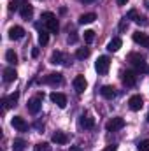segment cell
<instances>
[{
    "mask_svg": "<svg viewBox=\"0 0 149 151\" xmlns=\"http://www.w3.org/2000/svg\"><path fill=\"white\" fill-rule=\"evenodd\" d=\"M109 67H111L109 56H98V60H97V63H95V70H97L98 74L105 76L109 72Z\"/></svg>",
    "mask_w": 149,
    "mask_h": 151,
    "instance_id": "cell-1",
    "label": "cell"
},
{
    "mask_svg": "<svg viewBox=\"0 0 149 151\" xmlns=\"http://www.w3.org/2000/svg\"><path fill=\"white\" fill-rule=\"evenodd\" d=\"M128 60L133 63V67H135L139 72H149V67L146 65V62H144V58H142V56H139V55H130V56H128Z\"/></svg>",
    "mask_w": 149,
    "mask_h": 151,
    "instance_id": "cell-2",
    "label": "cell"
},
{
    "mask_svg": "<svg viewBox=\"0 0 149 151\" xmlns=\"http://www.w3.org/2000/svg\"><path fill=\"white\" fill-rule=\"evenodd\" d=\"M49 99H51V102L56 104L60 109H65V106H67V97H65L63 93H60V91H53V93L49 95Z\"/></svg>",
    "mask_w": 149,
    "mask_h": 151,
    "instance_id": "cell-3",
    "label": "cell"
},
{
    "mask_svg": "<svg viewBox=\"0 0 149 151\" xmlns=\"http://www.w3.org/2000/svg\"><path fill=\"white\" fill-rule=\"evenodd\" d=\"M40 107H42V95H37V97L28 100V111L32 114H37L40 111Z\"/></svg>",
    "mask_w": 149,
    "mask_h": 151,
    "instance_id": "cell-4",
    "label": "cell"
},
{
    "mask_svg": "<svg viewBox=\"0 0 149 151\" xmlns=\"http://www.w3.org/2000/svg\"><path fill=\"white\" fill-rule=\"evenodd\" d=\"M128 106H130L132 111H140L142 106H144V99L140 95H132L130 100H128Z\"/></svg>",
    "mask_w": 149,
    "mask_h": 151,
    "instance_id": "cell-5",
    "label": "cell"
},
{
    "mask_svg": "<svg viewBox=\"0 0 149 151\" xmlns=\"http://www.w3.org/2000/svg\"><path fill=\"white\" fill-rule=\"evenodd\" d=\"M123 127H125V119H123V118H112L111 121H107V125H105V128H107L109 132L121 130Z\"/></svg>",
    "mask_w": 149,
    "mask_h": 151,
    "instance_id": "cell-6",
    "label": "cell"
},
{
    "mask_svg": "<svg viewBox=\"0 0 149 151\" xmlns=\"http://www.w3.org/2000/svg\"><path fill=\"white\" fill-rule=\"evenodd\" d=\"M11 125H12L18 132H27V130H28V125H27V121H25L21 116H14V118L11 119Z\"/></svg>",
    "mask_w": 149,
    "mask_h": 151,
    "instance_id": "cell-7",
    "label": "cell"
},
{
    "mask_svg": "<svg viewBox=\"0 0 149 151\" xmlns=\"http://www.w3.org/2000/svg\"><path fill=\"white\" fill-rule=\"evenodd\" d=\"M49 62H51L53 65H62V63H67V62H69V58H67V55H63L62 51H54V53L51 55Z\"/></svg>",
    "mask_w": 149,
    "mask_h": 151,
    "instance_id": "cell-8",
    "label": "cell"
},
{
    "mask_svg": "<svg viewBox=\"0 0 149 151\" xmlns=\"http://www.w3.org/2000/svg\"><path fill=\"white\" fill-rule=\"evenodd\" d=\"M86 86H88V81H86V77L84 76H75L74 77V90L77 93H82L84 90H86Z\"/></svg>",
    "mask_w": 149,
    "mask_h": 151,
    "instance_id": "cell-9",
    "label": "cell"
},
{
    "mask_svg": "<svg viewBox=\"0 0 149 151\" xmlns=\"http://www.w3.org/2000/svg\"><path fill=\"white\" fill-rule=\"evenodd\" d=\"M25 37V28L23 27H11L9 28V39H12V40H18V39H23Z\"/></svg>",
    "mask_w": 149,
    "mask_h": 151,
    "instance_id": "cell-10",
    "label": "cell"
},
{
    "mask_svg": "<svg viewBox=\"0 0 149 151\" xmlns=\"http://www.w3.org/2000/svg\"><path fill=\"white\" fill-rule=\"evenodd\" d=\"M62 81H63V77L62 74H58V72H53V74H47L44 77V83L46 84H51V86H56V84H62Z\"/></svg>",
    "mask_w": 149,
    "mask_h": 151,
    "instance_id": "cell-11",
    "label": "cell"
},
{
    "mask_svg": "<svg viewBox=\"0 0 149 151\" xmlns=\"http://www.w3.org/2000/svg\"><path fill=\"white\" fill-rule=\"evenodd\" d=\"M79 125H81L84 130H91V128L95 127V119H93L90 114H82V116H81V121H79Z\"/></svg>",
    "mask_w": 149,
    "mask_h": 151,
    "instance_id": "cell-12",
    "label": "cell"
},
{
    "mask_svg": "<svg viewBox=\"0 0 149 151\" xmlns=\"http://www.w3.org/2000/svg\"><path fill=\"white\" fill-rule=\"evenodd\" d=\"M123 83H125L126 86H135V84H137V74H135L133 70H126V72L123 74Z\"/></svg>",
    "mask_w": 149,
    "mask_h": 151,
    "instance_id": "cell-13",
    "label": "cell"
},
{
    "mask_svg": "<svg viewBox=\"0 0 149 151\" xmlns=\"http://www.w3.org/2000/svg\"><path fill=\"white\" fill-rule=\"evenodd\" d=\"M18 99H19V93H18V91H14V93H11L9 97H5L2 102L5 104V109H9V107H14V106L18 104Z\"/></svg>",
    "mask_w": 149,
    "mask_h": 151,
    "instance_id": "cell-14",
    "label": "cell"
},
{
    "mask_svg": "<svg viewBox=\"0 0 149 151\" xmlns=\"http://www.w3.org/2000/svg\"><path fill=\"white\" fill-rule=\"evenodd\" d=\"M100 95L104 97V99H107V100H112L114 97H116V90L109 86V84H105V86H102L100 88Z\"/></svg>",
    "mask_w": 149,
    "mask_h": 151,
    "instance_id": "cell-15",
    "label": "cell"
},
{
    "mask_svg": "<svg viewBox=\"0 0 149 151\" xmlns=\"http://www.w3.org/2000/svg\"><path fill=\"white\" fill-rule=\"evenodd\" d=\"M19 14H21L23 19H30V18L34 16V7H32L30 4H23L21 9H19Z\"/></svg>",
    "mask_w": 149,
    "mask_h": 151,
    "instance_id": "cell-16",
    "label": "cell"
},
{
    "mask_svg": "<svg viewBox=\"0 0 149 151\" xmlns=\"http://www.w3.org/2000/svg\"><path fill=\"white\" fill-rule=\"evenodd\" d=\"M16 77H18V72L14 67H7L4 70V81L5 83H12V81H16Z\"/></svg>",
    "mask_w": 149,
    "mask_h": 151,
    "instance_id": "cell-17",
    "label": "cell"
},
{
    "mask_svg": "<svg viewBox=\"0 0 149 151\" xmlns=\"http://www.w3.org/2000/svg\"><path fill=\"white\" fill-rule=\"evenodd\" d=\"M46 23V27H47V30L51 32V34H56L58 32V28H60V25H58V19H56V16H53V18H49L47 21H44Z\"/></svg>",
    "mask_w": 149,
    "mask_h": 151,
    "instance_id": "cell-18",
    "label": "cell"
},
{
    "mask_svg": "<svg viewBox=\"0 0 149 151\" xmlns=\"http://www.w3.org/2000/svg\"><path fill=\"white\" fill-rule=\"evenodd\" d=\"M53 142H56V144H67L69 142V135L65 132H54L53 134Z\"/></svg>",
    "mask_w": 149,
    "mask_h": 151,
    "instance_id": "cell-19",
    "label": "cell"
},
{
    "mask_svg": "<svg viewBox=\"0 0 149 151\" xmlns=\"http://www.w3.org/2000/svg\"><path fill=\"white\" fill-rule=\"evenodd\" d=\"M97 19V14L95 12H86V14H82L81 18H79V25H90V23H93Z\"/></svg>",
    "mask_w": 149,
    "mask_h": 151,
    "instance_id": "cell-20",
    "label": "cell"
},
{
    "mask_svg": "<svg viewBox=\"0 0 149 151\" xmlns=\"http://www.w3.org/2000/svg\"><path fill=\"white\" fill-rule=\"evenodd\" d=\"M121 46H123V40H121L119 37H114L111 42L107 44V49H109L111 53H116V51H119V47H121Z\"/></svg>",
    "mask_w": 149,
    "mask_h": 151,
    "instance_id": "cell-21",
    "label": "cell"
},
{
    "mask_svg": "<svg viewBox=\"0 0 149 151\" xmlns=\"http://www.w3.org/2000/svg\"><path fill=\"white\" fill-rule=\"evenodd\" d=\"M25 148H27V141L25 139H14L12 150L14 151H25Z\"/></svg>",
    "mask_w": 149,
    "mask_h": 151,
    "instance_id": "cell-22",
    "label": "cell"
},
{
    "mask_svg": "<svg viewBox=\"0 0 149 151\" xmlns=\"http://www.w3.org/2000/svg\"><path fill=\"white\" fill-rule=\"evenodd\" d=\"M90 56V49L88 47H79L77 51H75V58L77 60H86Z\"/></svg>",
    "mask_w": 149,
    "mask_h": 151,
    "instance_id": "cell-23",
    "label": "cell"
},
{
    "mask_svg": "<svg viewBox=\"0 0 149 151\" xmlns=\"http://www.w3.org/2000/svg\"><path fill=\"white\" fill-rule=\"evenodd\" d=\"M5 60H7L11 65H16V62H18V56H16V53H14L12 49H9V51L5 53Z\"/></svg>",
    "mask_w": 149,
    "mask_h": 151,
    "instance_id": "cell-24",
    "label": "cell"
},
{
    "mask_svg": "<svg viewBox=\"0 0 149 151\" xmlns=\"http://www.w3.org/2000/svg\"><path fill=\"white\" fill-rule=\"evenodd\" d=\"M47 42H49V34H47L46 30H40V32H39V44H40V46H46Z\"/></svg>",
    "mask_w": 149,
    "mask_h": 151,
    "instance_id": "cell-25",
    "label": "cell"
},
{
    "mask_svg": "<svg viewBox=\"0 0 149 151\" xmlns=\"http://www.w3.org/2000/svg\"><path fill=\"white\" fill-rule=\"evenodd\" d=\"M34 150L35 151H51V146H49V142H37Z\"/></svg>",
    "mask_w": 149,
    "mask_h": 151,
    "instance_id": "cell-26",
    "label": "cell"
},
{
    "mask_svg": "<svg viewBox=\"0 0 149 151\" xmlns=\"http://www.w3.org/2000/svg\"><path fill=\"white\" fill-rule=\"evenodd\" d=\"M93 39H95V32H93V30H86V32H84V42H86V44H91Z\"/></svg>",
    "mask_w": 149,
    "mask_h": 151,
    "instance_id": "cell-27",
    "label": "cell"
},
{
    "mask_svg": "<svg viewBox=\"0 0 149 151\" xmlns=\"http://www.w3.org/2000/svg\"><path fill=\"white\" fill-rule=\"evenodd\" d=\"M146 37H148V35L142 34V32H135V34H133V40H135L137 44H142V42L146 40Z\"/></svg>",
    "mask_w": 149,
    "mask_h": 151,
    "instance_id": "cell-28",
    "label": "cell"
},
{
    "mask_svg": "<svg viewBox=\"0 0 149 151\" xmlns=\"http://www.w3.org/2000/svg\"><path fill=\"white\" fill-rule=\"evenodd\" d=\"M137 150H139V151H149V139L140 141V142H139V146H137Z\"/></svg>",
    "mask_w": 149,
    "mask_h": 151,
    "instance_id": "cell-29",
    "label": "cell"
},
{
    "mask_svg": "<svg viewBox=\"0 0 149 151\" xmlns=\"http://www.w3.org/2000/svg\"><path fill=\"white\" fill-rule=\"evenodd\" d=\"M126 18H128V19H133V21H135V19L139 18V14H137V11H135V9H132V11L128 12V16H126Z\"/></svg>",
    "mask_w": 149,
    "mask_h": 151,
    "instance_id": "cell-30",
    "label": "cell"
},
{
    "mask_svg": "<svg viewBox=\"0 0 149 151\" xmlns=\"http://www.w3.org/2000/svg\"><path fill=\"white\" fill-rule=\"evenodd\" d=\"M125 28H128V18H123V19H121V23H119V30L123 32Z\"/></svg>",
    "mask_w": 149,
    "mask_h": 151,
    "instance_id": "cell-31",
    "label": "cell"
},
{
    "mask_svg": "<svg viewBox=\"0 0 149 151\" xmlns=\"http://www.w3.org/2000/svg\"><path fill=\"white\" fill-rule=\"evenodd\" d=\"M53 16H54L53 12H42V18H40V19H42V21H47V19L53 18Z\"/></svg>",
    "mask_w": 149,
    "mask_h": 151,
    "instance_id": "cell-32",
    "label": "cell"
},
{
    "mask_svg": "<svg viewBox=\"0 0 149 151\" xmlns=\"http://www.w3.org/2000/svg\"><path fill=\"white\" fill-rule=\"evenodd\" d=\"M102 151H117V146L116 144H109V146H105Z\"/></svg>",
    "mask_w": 149,
    "mask_h": 151,
    "instance_id": "cell-33",
    "label": "cell"
},
{
    "mask_svg": "<svg viewBox=\"0 0 149 151\" xmlns=\"http://www.w3.org/2000/svg\"><path fill=\"white\" fill-rule=\"evenodd\" d=\"M135 23H137V25H146V18H144V16H139V18L135 19Z\"/></svg>",
    "mask_w": 149,
    "mask_h": 151,
    "instance_id": "cell-34",
    "label": "cell"
},
{
    "mask_svg": "<svg viewBox=\"0 0 149 151\" xmlns=\"http://www.w3.org/2000/svg\"><path fill=\"white\" fill-rule=\"evenodd\" d=\"M16 9H18V4L16 2H11L9 4V11H16Z\"/></svg>",
    "mask_w": 149,
    "mask_h": 151,
    "instance_id": "cell-35",
    "label": "cell"
},
{
    "mask_svg": "<svg viewBox=\"0 0 149 151\" xmlns=\"http://www.w3.org/2000/svg\"><path fill=\"white\" fill-rule=\"evenodd\" d=\"M32 56H34V58L39 56V47H34V49H32Z\"/></svg>",
    "mask_w": 149,
    "mask_h": 151,
    "instance_id": "cell-36",
    "label": "cell"
},
{
    "mask_svg": "<svg viewBox=\"0 0 149 151\" xmlns=\"http://www.w3.org/2000/svg\"><path fill=\"white\" fill-rule=\"evenodd\" d=\"M69 151H82V148H81V146H70Z\"/></svg>",
    "mask_w": 149,
    "mask_h": 151,
    "instance_id": "cell-37",
    "label": "cell"
},
{
    "mask_svg": "<svg viewBox=\"0 0 149 151\" xmlns=\"http://www.w3.org/2000/svg\"><path fill=\"white\" fill-rule=\"evenodd\" d=\"M142 46H144V47H148V49H149V35L146 37V40L142 42Z\"/></svg>",
    "mask_w": 149,
    "mask_h": 151,
    "instance_id": "cell-38",
    "label": "cell"
},
{
    "mask_svg": "<svg viewBox=\"0 0 149 151\" xmlns=\"http://www.w3.org/2000/svg\"><path fill=\"white\" fill-rule=\"evenodd\" d=\"M69 40H70V42H75V40H77V35L72 34V37H69Z\"/></svg>",
    "mask_w": 149,
    "mask_h": 151,
    "instance_id": "cell-39",
    "label": "cell"
},
{
    "mask_svg": "<svg viewBox=\"0 0 149 151\" xmlns=\"http://www.w3.org/2000/svg\"><path fill=\"white\" fill-rule=\"evenodd\" d=\"M128 0H117V5H126Z\"/></svg>",
    "mask_w": 149,
    "mask_h": 151,
    "instance_id": "cell-40",
    "label": "cell"
},
{
    "mask_svg": "<svg viewBox=\"0 0 149 151\" xmlns=\"http://www.w3.org/2000/svg\"><path fill=\"white\" fill-rule=\"evenodd\" d=\"M84 4H90V2H95V0H82Z\"/></svg>",
    "mask_w": 149,
    "mask_h": 151,
    "instance_id": "cell-41",
    "label": "cell"
},
{
    "mask_svg": "<svg viewBox=\"0 0 149 151\" xmlns=\"http://www.w3.org/2000/svg\"><path fill=\"white\" fill-rule=\"evenodd\" d=\"M146 118H148V121H149V113H148V116H146Z\"/></svg>",
    "mask_w": 149,
    "mask_h": 151,
    "instance_id": "cell-42",
    "label": "cell"
}]
</instances>
